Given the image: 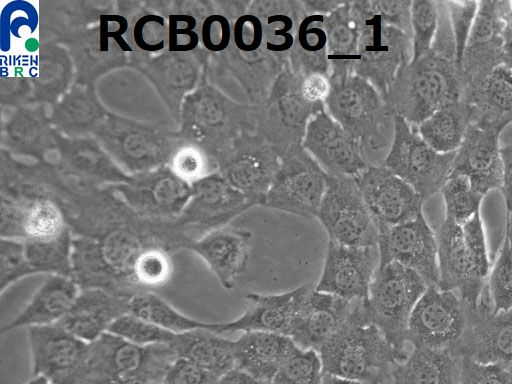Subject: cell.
I'll use <instances>...</instances> for the list:
<instances>
[{"label":"cell","mask_w":512,"mask_h":384,"mask_svg":"<svg viewBox=\"0 0 512 384\" xmlns=\"http://www.w3.org/2000/svg\"><path fill=\"white\" fill-rule=\"evenodd\" d=\"M318 354L324 374L365 384H391L398 363L393 347L368 318L364 302H355L347 320Z\"/></svg>","instance_id":"6da1fadb"},{"label":"cell","mask_w":512,"mask_h":384,"mask_svg":"<svg viewBox=\"0 0 512 384\" xmlns=\"http://www.w3.org/2000/svg\"><path fill=\"white\" fill-rule=\"evenodd\" d=\"M326 112L360 144L369 165H381L394 133V115L366 79L349 74L330 78Z\"/></svg>","instance_id":"7a4b0ae2"},{"label":"cell","mask_w":512,"mask_h":384,"mask_svg":"<svg viewBox=\"0 0 512 384\" xmlns=\"http://www.w3.org/2000/svg\"><path fill=\"white\" fill-rule=\"evenodd\" d=\"M463 82L456 62L431 50L403 64L382 95L395 116L417 128L442 107L462 99Z\"/></svg>","instance_id":"3957f363"},{"label":"cell","mask_w":512,"mask_h":384,"mask_svg":"<svg viewBox=\"0 0 512 384\" xmlns=\"http://www.w3.org/2000/svg\"><path fill=\"white\" fill-rule=\"evenodd\" d=\"M156 245L175 252L163 240L128 232L111 233L98 240L74 239L71 278L81 289L101 288L131 299L137 295L132 282L134 265L145 249Z\"/></svg>","instance_id":"277c9868"},{"label":"cell","mask_w":512,"mask_h":384,"mask_svg":"<svg viewBox=\"0 0 512 384\" xmlns=\"http://www.w3.org/2000/svg\"><path fill=\"white\" fill-rule=\"evenodd\" d=\"M435 232L438 288L454 291L476 308L489 275V259L480 212L462 226L445 217Z\"/></svg>","instance_id":"5b68a950"},{"label":"cell","mask_w":512,"mask_h":384,"mask_svg":"<svg viewBox=\"0 0 512 384\" xmlns=\"http://www.w3.org/2000/svg\"><path fill=\"white\" fill-rule=\"evenodd\" d=\"M177 358L171 343L139 346L106 332L89 343L78 384H162Z\"/></svg>","instance_id":"8992f818"},{"label":"cell","mask_w":512,"mask_h":384,"mask_svg":"<svg viewBox=\"0 0 512 384\" xmlns=\"http://www.w3.org/2000/svg\"><path fill=\"white\" fill-rule=\"evenodd\" d=\"M427 287L419 274L397 262L379 266L372 279L365 311L393 347L398 362L409 355L405 349L409 320Z\"/></svg>","instance_id":"52a82bcc"},{"label":"cell","mask_w":512,"mask_h":384,"mask_svg":"<svg viewBox=\"0 0 512 384\" xmlns=\"http://www.w3.org/2000/svg\"><path fill=\"white\" fill-rule=\"evenodd\" d=\"M324 105L307 100L289 64L273 83L265 100L257 105V131L281 157L291 147L303 142L310 119Z\"/></svg>","instance_id":"ba28073f"},{"label":"cell","mask_w":512,"mask_h":384,"mask_svg":"<svg viewBox=\"0 0 512 384\" xmlns=\"http://www.w3.org/2000/svg\"><path fill=\"white\" fill-rule=\"evenodd\" d=\"M455 152L439 153L402 117L394 118L390 149L382 165L408 183L425 201L440 191L452 173Z\"/></svg>","instance_id":"9c48e42d"},{"label":"cell","mask_w":512,"mask_h":384,"mask_svg":"<svg viewBox=\"0 0 512 384\" xmlns=\"http://www.w3.org/2000/svg\"><path fill=\"white\" fill-rule=\"evenodd\" d=\"M227 49L231 51L233 73L248 104L259 105L289 63L268 51L262 23L249 9L235 20Z\"/></svg>","instance_id":"30bf717a"},{"label":"cell","mask_w":512,"mask_h":384,"mask_svg":"<svg viewBox=\"0 0 512 384\" xmlns=\"http://www.w3.org/2000/svg\"><path fill=\"white\" fill-rule=\"evenodd\" d=\"M329 242L343 246H374L379 232L355 177L327 174L326 190L317 217Z\"/></svg>","instance_id":"8fae6325"},{"label":"cell","mask_w":512,"mask_h":384,"mask_svg":"<svg viewBox=\"0 0 512 384\" xmlns=\"http://www.w3.org/2000/svg\"><path fill=\"white\" fill-rule=\"evenodd\" d=\"M326 177L302 144L293 146L280 157L279 170L261 206L304 218L317 217Z\"/></svg>","instance_id":"7c38bea8"},{"label":"cell","mask_w":512,"mask_h":384,"mask_svg":"<svg viewBox=\"0 0 512 384\" xmlns=\"http://www.w3.org/2000/svg\"><path fill=\"white\" fill-rule=\"evenodd\" d=\"M467 316L468 305L456 292L429 285L412 311L407 342L414 348H452L464 333Z\"/></svg>","instance_id":"4fadbf2b"},{"label":"cell","mask_w":512,"mask_h":384,"mask_svg":"<svg viewBox=\"0 0 512 384\" xmlns=\"http://www.w3.org/2000/svg\"><path fill=\"white\" fill-rule=\"evenodd\" d=\"M354 13L362 24L354 74L366 79L383 95L400 67L412 61V39L395 27Z\"/></svg>","instance_id":"5bb4252c"},{"label":"cell","mask_w":512,"mask_h":384,"mask_svg":"<svg viewBox=\"0 0 512 384\" xmlns=\"http://www.w3.org/2000/svg\"><path fill=\"white\" fill-rule=\"evenodd\" d=\"M450 349L460 357L512 370V309L494 313L485 286L477 307L468 306L464 333Z\"/></svg>","instance_id":"9a60e30c"},{"label":"cell","mask_w":512,"mask_h":384,"mask_svg":"<svg viewBox=\"0 0 512 384\" xmlns=\"http://www.w3.org/2000/svg\"><path fill=\"white\" fill-rule=\"evenodd\" d=\"M509 11V1H479L461 63L463 93L502 65Z\"/></svg>","instance_id":"2e32d148"},{"label":"cell","mask_w":512,"mask_h":384,"mask_svg":"<svg viewBox=\"0 0 512 384\" xmlns=\"http://www.w3.org/2000/svg\"><path fill=\"white\" fill-rule=\"evenodd\" d=\"M355 180L379 234L422 214L421 196L384 165H369Z\"/></svg>","instance_id":"e0dca14e"},{"label":"cell","mask_w":512,"mask_h":384,"mask_svg":"<svg viewBox=\"0 0 512 384\" xmlns=\"http://www.w3.org/2000/svg\"><path fill=\"white\" fill-rule=\"evenodd\" d=\"M32 374L54 384H78L85 368L89 343L58 324L27 327Z\"/></svg>","instance_id":"ac0fdd59"},{"label":"cell","mask_w":512,"mask_h":384,"mask_svg":"<svg viewBox=\"0 0 512 384\" xmlns=\"http://www.w3.org/2000/svg\"><path fill=\"white\" fill-rule=\"evenodd\" d=\"M379 266L378 245L354 247L329 242L323 272L315 290L350 302H367Z\"/></svg>","instance_id":"d6986e66"},{"label":"cell","mask_w":512,"mask_h":384,"mask_svg":"<svg viewBox=\"0 0 512 384\" xmlns=\"http://www.w3.org/2000/svg\"><path fill=\"white\" fill-rule=\"evenodd\" d=\"M380 266L397 262L419 274L429 285H438L439 271L435 232L423 213L380 233Z\"/></svg>","instance_id":"ffe728a7"},{"label":"cell","mask_w":512,"mask_h":384,"mask_svg":"<svg viewBox=\"0 0 512 384\" xmlns=\"http://www.w3.org/2000/svg\"><path fill=\"white\" fill-rule=\"evenodd\" d=\"M302 146L329 175L356 177L369 166L359 142L326 110L310 119Z\"/></svg>","instance_id":"44dd1931"},{"label":"cell","mask_w":512,"mask_h":384,"mask_svg":"<svg viewBox=\"0 0 512 384\" xmlns=\"http://www.w3.org/2000/svg\"><path fill=\"white\" fill-rule=\"evenodd\" d=\"M279 167V154L253 133L235 142L224 171L229 184L261 206Z\"/></svg>","instance_id":"7402d4cb"},{"label":"cell","mask_w":512,"mask_h":384,"mask_svg":"<svg viewBox=\"0 0 512 384\" xmlns=\"http://www.w3.org/2000/svg\"><path fill=\"white\" fill-rule=\"evenodd\" d=\"M503 130L472 123L456 150L453 174L466 176L472 188L485 196L501 187L500 134Z\"/></svg>","instance_id":"603a6c76"},{"label":"cell","mask_w":512,"mask_h":384,"mask_svg":"<svg viewBox=\"0 0 512 384\" xmlns=\"http://www.w3.org/2000/svg\"><path fill=\"white\" fill-rule=\"evenodd\" d=\"M354 304L313 288L300 304L288 336L300 349L318 352L344 324Z\"/></svg>","instance_id":"cb8c5ba5"},{"label":"cell","mask_w":512,"mask_h":384,"mask_svg":"<svg viewBox=\"0 0 512 384\" xmlns=\"http://www.w3.org/2000/svg\"><path fill=\"white\" fill-rule=\"evenodd\" d=\"M312 289L311 284H304L282 294L249 293L246 300L251 306L241 317L232 322L211 323L210 331L221 335L236 331H262L288 336L291 322L300 304Z\"/></svg>","instance_id":"d4e9b609"},{"label":"cell","mask_w":512,"mask_h":384,"mask_svg":"<svg viewBox=\"0 0 512 384\" xmlns=\"http://www.w3.org/2000/svg\"><path fill=\"white\" fill-rule=\"evenodd\" d=\"M130 298L101 288H84L58 325L92 343L108 332L115 320L130 312Z\"/></svg>","instance_id":"484cf974"},{"label":"cell","mask_w":512,"mask_h":384,"mask_svg":"<svg viewBox=\"0 0 512 384\" xmlns=\"http://www.w3.org/2000/svg\"><path fill=\"white\" fill-rule=\"evenodd\" d=\"M252 238L253 233L245 228L221 229L191 241L186 249L198 254L223 288L230 290L246 268Z\"/></svg>","instance_id":"4316f807"},{"label":"cell","mask_w":512,"mask_h":384,"mask_svg":"<svg viewBox=\"0 0 512 384\" xmlns=\"http://www.w3.org/2000/svg\"><path fill=\"white\" fill-rule=\"evenodd\" d=\"M298 348L287 335L245 332L234 344L236 368L272 382L280 367Z\"/></svg>","instance_id":"83f0119b"},{"label":"cell","mask_w":512,"mask_h":384,"mask_svg":"<svg viewBox=\"0 0 512 384\" xmlns=\"http://www.w3.org/2000/svg\"><path fill=\"white\" fill-rule=\"evenodd\" d=\"M80 290L70 277L49 275L24 309L10 323L2 326L1 334L22 326L58 323L68 314Z\"/></svg>","instance_id":"f1b7e54d"},{"label":"cell","mask_w":512,"mask_h":384,"mask_svg":"<svg viewBox=\"0 0 512 384\" xmlns=\"http://www.w3.org/2000/svg\"><path fill=\"white\" fill-rule=\"evenodd\" d=\"M461 363L450 348H414L393 367L391 384H460Z\"/></svg>","instance_id":"f546056e"},{"label":"cell","mask_w":512,"mask_h":384,"mask_svg":"<svg viewBox=\"0 0 512 384\" xmlns=\"http://www.w3.org/2000/svg\"><path fill=\"white\" fill-rule=\"evenodd\" d=\"M474 110L476 124L504 130L512 123V69L500 65L481 83L463 93Z\"/></svg>","instance_id":"4dcf8cb0"},{"label":"cell","mask_w":512,"mask_h":384,"mask_svg":"<svg viewBox=\"0 0 512 384\" xmlns=\"http://www.w3.org/2000/svg\"><path fill=\"white\" fill-rule=\"evenodd\" d=\"M261 21L269 52L289 63V52L307 16L300 0H251L248 8Z\"/></svg>","instance_id":"1f68e13d"},{"label":"cell","mask_w":512,"mask_h":384,"mask_svg":"<svg viewBox=\"0 0 512 384\" xmlns=\"http://www.w3.org/2000/svg\"><path fill=\"white\" fill-rule=\"evenodd\" d=\"M351 1L324 16L322 22L327 37L330 78L354 74L362 24L352 9Z\"/></svg>","instance_id":"d6a6232c"},{"label":"cell","mask_w":512,"mask_h":384,"mask_svg":"<svg viewBox=\"0 0 512 384\" xmlns=\"http://www.w3.org/2000/svg\"><path fill=\"white\" fill-rule=\"evenodd\" d=\"M234 344L221 334L201 328L176 334L171 343L177 357L188 359L220 378L236 368Z\"/></svg>","instance_id":"836d02e7"},{"label":"cell","mask_w":512,"mask_h":384,"mask_svg":"<svg viewBox=\"0 0 512 384\" xmlns=\"http://www.w3.org/2000/svg\"><path fill=\"white\" fill-rule=\"evenodd\" d=\"M473 122V107L461 99L437 110L415 129L430 147L445 154L460 147Z\"/></svg>","instance_id":"e575fe53"},{"label":"cell","mask_w":512,"mask_h":384,"mask_svg":"<svg viewBox=\"0 0 512 384\" xmlns=\"http://www.w3.org/2000/svg\"><path fill=\"white\" fill-rule=\"evenodd\" d=\"M324 15H307L300 23L289 52V67L296 76L321 74L330 78Z\"/></svg>","instance_id":"d590c367"},{"label":"cell","mask_w":512,"mask_h":384,"mask_svg":"<svg viewBox=\"0 0 512 384\" xmlns=\"http://www.w3.org/2000/svg\"><path fill=\"white\" fill-rule=\"evenodd\" d=\"M165 330L181 334L195 329L210 330L211 323L192 319L153 292L140 293L130 300V312Z\"/></svg>","instance_id":"8d00e7d4"},{"label":"cell","mask_w":512,"mask_h":384,"mask_svg":"<svg viewBox=\"0 0 512 384\" xmlns=\"http://www.w3.org/2000/svg\"><path fill=\"white\" fill-rule=\"evenodd\" d=\"M72 241L66 233L49 241H24L26 257L33 273L71 278Z\"/></svg>","instance_id":"74e56055"},{"label":"cell","mask_w":512,"mask_h":384,"mask_svg":"<svg viewBox=\"0 0 512 384\" xmlns=\"http://www.w3.org/2000/svg\"><path fill=\"white\" fill-rule=\"evenodd\" d=\"M171 251L163 246H151L138 257L132 272L137 294L152 292L164 286L173 273Z\"/></svg>","instance_id":"f35d334b"},{"label":"cell","mask_w":512,"mask_h":384,"mask_svg":"<svg viewBox=\"0 0 512 384\" xmlns=\"http://www.w3.org/2000/svg\"><path fill=\"white\" fill-rule=\"evenodd\" d=\"M440 192L445 202V217L461 226L479 212L484 197L472 188L466 176L453 173Z\"/></svg>","instance_id":"ab89813d"},{"label":"cell","mask_w":512,"mask_h":384,"mask_svg":"<svg viewBox=\"0 0 512 384\" xmlns=\"http://www.w3.org/2000/svg\"><path fill=\"white\" fill-rule=\"evenodd\" d=\"M353 10L362 17L395 27L412 39L410 0H352Z\"/></svg>","instance_id":"60d3db41"},{"label":"cell","mask_w":512,"mask_h":384,"mask_svg":"<svg viewBox=\"0 0 512 384\" xmlns=\"http://www.w3.org/2000/svg\"><path fill=\"white\" fill-rule=\"evenodd\" d=\"M485 286L494 313L512 309V248L506 237Z\"/></svg>","instance_id":"b9f144b4"},{"label":"cell","mask_w":512,"mask_h":384,"mask_svg":"<svg viewBox=\"0 0 512 384\" xmlns=\"http://www.w3.org/2000/svg\"><path fill=\"white\" fill-rule=\"evenodd\" d=\"M108 332L139 346L170 344L176 337L175 333L132 313L124 314L115 320Z\"/></svg>","instance_id":"7bdbcfd3"},{"label":"cell","mask_w":512,"mask_h":384,"mask_svg":"<svg viewBox=\"0 0 512 384\" xmlns=\"http://www.w3.org/2000/svg\"><path fill=\"white\" fill-rule=\"evenodd\" d=\"M322 377L318 352L298 348L280 367L272 384H320Z\"/></svg>","instance_id":"ee69618b"},{"label":"cell","mask_w":512,"mask_h":384,"mask_svg":"<svg viewBox=\"0 0 512 384\" xmlns=\"http://www.w3.org/2000/svg\"><path fill=\"white\" fill-rule=\"evenodd\" d=\"M438 23V5L433 0H414L411 5L413 58L431 50Z\"/></svg>","instance_id":"f6af8a7d"},{"label":"cell","mask_w":512,"mask_h":384,"mask_svg":"<svg viewBox=\"0 0 512 384\" xmlns=\"http://www.w3.org/2000/svg\"><path fill=\"white\" fill-rule=\"evenodd\" d=\"M33 274L26 257L24 241L2 238L0 242L1 293L17 280Z\"/></svg>","instance_id":"bcb514c9"},{"label":"cell","mask_w":512,"mask_h":384,"mask_svg":"<svg viewBox=\"0 0 512 384\" xmlns=\"http://www.w3.org/2000/svg\"><path fill=\"white\" fill-rule=\"evenodd\" d=\"M456 46V64L461 69L464 50L469 38L479 1H446Z\"/></svg>","instance_id":"7dc6e473"},{"label":"cell","mask_w":512,"mask_h":384,"mask_svg":"<svg viewBox=\"0 0 512 384\" xmlns=\"http://www.w3.org/2000/svg\"><path fill=\"white\" fill-rule=\"evenodd\" d=\"M460 384H512V370L462 357Z\"/></svg>","instance_id":"c3c4849f"},{"label":"cell","mask_w":512,"mask_h":384,"mask_svg":"<svg viewBox=\"0 0 512 384\" xmlns=\"http://www.w3.org/2000/svg\"><path fill=\"white\" fill-rule=\"evenodd\" d=\"M196 19L190 15L168 17L167 39L169 51H190L197 47L199 35L195 32Z\"/></svg>","instance_id":"681fc988"},{"label":"cell","mask_w":512,"mask_h":384,"mask_svg":"<svg viewBox=\"0 0 512 384\" xmlns=\"http://www.w3.org/2000/svg\"><path fill=\"white\" fill-rule=\"evenodd\" d=\"M167 27L164 19L158 15H145L141 17L133 29L136 45L145 51H158L164 48L167 39Z\"/></svg>","instance_id":"f907efd6"},{"label":"cell","mask_w":512,"mask_h":384,"mask_svg":"<svg viewBox=\"0 0 512 384\" xmlns=\"http://www.w3.org/2000/svg\"><path fill=\"white\" fill-rule=\"evenodd\" d=\"M234 22L223 14L207 16L201 28V39L204 47L211 52L225 51L231 42Z\"/></svg>","instance_id":"816d5d0a"},{"label":"cell","mask_w":512,"mask_h":384,"mask_svg":"<svg viewBox=\"0 0 512 384\" xmlns=\"http://www.w3.org/2000/svg\"><path fill=\"white\" fill-rule=\"evenodd\" d=\"M220 377L194 362L178 357L167 371L162 384H218Z\"/></svg>","instance_id":"f5cc1de1"},{"label":"cell","mask_w":512,"mask_h":384,"mask_svg":"<svg viewBox=\"0 0 512 384\" xmlns=\"http://www.w3.org/2000/svg\"><path fill=\"white\" fill-rule=\"evenodd\" d=\"M437 5L438 23L431 51L456 62V46L446 1H437Z\"/></svg>","instance_id":"db71d44e"},{"label":"cell","mask_w":512,"mask_h":384,"mask_svg":"<svg viewBox=\"0 0 512 384\" xmlns=\"http://www.w3.org/2000/svg\"><path fill=\"white\" fill-rule=\"evenodd\" d=\"M128 22L125 17L120 15H101L100 16V50L105 51L108 48V41L113 38L120 48L125 51H131L129 45L124 41L122 35L126 32Z\"/></svg>","instance_id":"11a10c76"},{"label":"cell","mask_w":512,"mask_h":384,"mask_svg":"<svg viewBox=\"0 0 512 384\" xmlns=\"http://www.w3.org/2000/svg\"><path fill=\"white\" fill-rule=\"evenodd\" d=\"M500 155L502 161V184L500 189L509 213L512 212V129L508 136L500 142Z\"/></svg>","instance_id":"9f6ffc18"},{"label":"cell","mask_w":512,"mask_h":384,"mask_svg":"<svg viewBox=\"0 0 512 384\" xmlns=\"http://www.w3.org/2000/svg\"><path fill=\"white\" fill-rule=\"evenodd\" d=\"M347 0H300L306 15H329Z\"/></svg>","instance_id":"6f0895ef"},{"label":"cell","mask_w":512,"mask_h":384,"mask_svg":"<svg viewBox=\"0 0 512 384\" xmlns=\"http://www.w3.org/2000/svg\"><path fill=\"white\" fill-rule=\"evenodd\" d=\"M218 384H272V382L258 379L243 370L234 368L224 374Z\"/></svg>","instance_id":"680465c9"},{"label":"cell","mask_w":512,"mask_h":384,"mask_svg":"<svg viewBox=\"0 0 512 384\" xmlns=\"http://www.w3.org/2000/svg\"><path fill=\"white\" fill-rule=\"evenodd\" d=\"M510 7V6H509ZM502 65L512 69V14L509 11L506 31L505 42L503 47Z\"/></svg>","instance_id":"91938a15"},{"label":"cell","mask_w":512,"mask_h":384,"mask_svg":"<svg viewBox=\"0 0 512 384\" xmlns=\"http://www.w3.org/2000/svg\"><path fill=\"white\" fill-rule=\"evenodd\" d=\"M320 384H365V383L348 380V379H344L341 377L323 373V377H322Z\"/></svg>","instance_id":"94428289"},{"label":"cell","mask_w":512,"mask_h":384,"mask_svg":"<svg viewBox=\"0 0 512 384\" xmlns=\"http://www.w3.org/2000/svg\"><path fill=\"white\" fill-rule=\"evenodd\" d=\"M512 248V212L508 213L507 218V226H506V236H505Z\"/></svg>","instance_id":"6125c7cd"},{"label":"cell","mask_w":512,"mask_h":384,"mask_svg":"<svg viewBox=\"0 0 512 384\" xmlns=\"http://www.w3.org/2000/svg\"><path fill=\"white\" fill-rule=\"evenodd\" d=\"M27 384H54L44 376H35Z\"/></svg>","instance_id":"be15d7a7"}]
</instances>
